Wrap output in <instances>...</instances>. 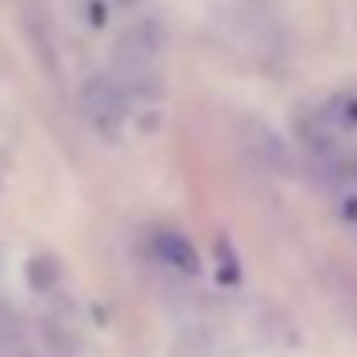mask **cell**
<instances>
[{
	"label": "cell",
	"instance_id": "cell-4",
	"mask_svg": "<svg viewBox=\"0 0 357 357\" xmlns=\"http://www.w3.org/2000/svg\"><path fill=\"white\" fill-rule=\"evenodd\" d=\"M20 24H24V31H27V39H31V47L39 50V58L47 62V70L54 73V70H58V54H54V31H50L47 12H43L39 4H27V8L20 12Z\"/></svg>",
	"mask_w": 357,
	"mask_h": 357
},
{
	"label": "cell",
	"instance_id": "cell-1",
	"mask_svg": "<svg viewBox=\"0 0 357 357\" xmlns=\"http://www.w3.org/2000/svg\"><path fill=\"white\" fill-rule=\"evenodd\" d=\"M127 104H131V96H127V89L119 85L116 73H112V77H108V73H96V77H89L85 89H81V108H85V119L100 135H116L119 127H123Z\"/></svg>",
	"mask_w": 357,
	"mask_h": 357
},
{
	"label": "cell",
	"instance_id": "cell-3",
	"mask_svg": "<svg viewBox=\"0 0 357 357\" xmlns=\"http://www.w3.org/2000/svg\"><path fill=\"white\" fill-rule=\"evenodd\" d=\"M246 142H250V150H254L257 162L273 165V169H280V173H292L296 169L292 150L284 146V139H280L277 131H269V127H261V123H250L246 127Z\"/></svg>",
	"mask_w": 357,
	"mask_h": 357
},
{
	"label": "cell",
	"instance_id": "cell-5",
	"mask_svg": "<svg viewBox=\"0 0 357 357\" xmlns=\"http://www.w3.org/2000/svg\"><path fill=\"white\" fill-rule=\"evenodd\" d=\"M158 254H162V261H169L173 269L196 273V250H192V242L181 238V234H173V231L158 234Z\"/></svg>",
	"mask_w": 357,
	"mask_h": 357
},
{
	"label": "cell",
	"instance_id": "cell-8",
	"mask_svg": "<svg viewBox=\"0 0 357 357\" xmlns=\"http://www.w3.org/2000/svg\"><path fill=\"white\" fill-rule=\"evenodd\" d=\"M54 277H58V265H54V257H35L31 261V284L39 288H50L54 284Z\"/></svg>",
	"mask_w": 357,
	"mask_h": 357
},
{
	"label": "cell",
	"instance_id": "cell-6",
	"mask_svg": "<svg viewBox=\"0 0 357 357\" xmlns=\"http://www.w3.org/2000/svg\"><path fill=\"white\" fill-rule=\"evenodd\" d=\"M323 123L338 127V131H354L357 127V96H338L323 108Z\"/></svg>",
	"mask_w": 357,
	"mask_h": 357
},
{
	"label": "cell",
	"instance_id": "cell-7",
	"mask_svg": "<svg viewBox=\"0 0 357 357\" xmlns=\"http://www.w3.org/2000/svg\"><path fill=\"white\" fill-rule=\"evenodd\" d=\"M43 334H47V342H50V349H54V354H62V357L73 354V334L66 331L62 323H47V326H43Z\"/></svg>",
	"mask_w": 357,
	"mask_h": 357
},
{
	"label": "cell",
	"instance_id": "cell-2",
	"mask_svg": "<svg viewBox=\"0 0 357 357\" xmlns=\"http://www.w3.org/2000/svg\"><path fill=\"white\" fill-rule=\"evenodd\" d=\"M158 50H162V31H158V24H135L131 31H123L116 43V66H154Z\"/></svg>",
	"mask_w": 357,
	"mask_h": 357
}]
</instances>
